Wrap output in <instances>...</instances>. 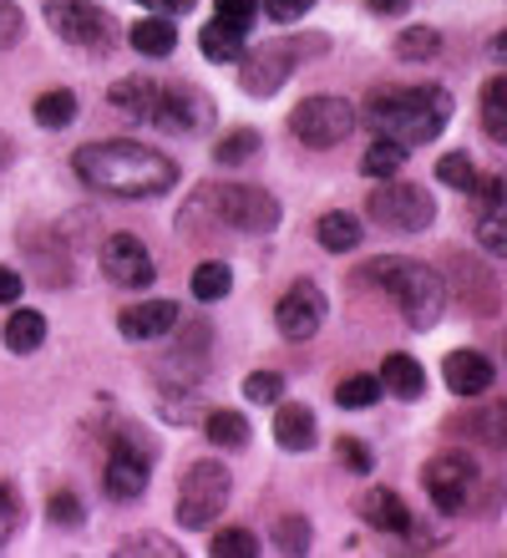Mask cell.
<instances>
[{
  "label": "cell",
  "mask_w": 507,
  "mask_h": 558,
  "mask_svg": "<svg viewBox=\"0 0 507 558\" xmlns=\"http://www.w3.org/2000/svg\"><path fill=\"white\" fill-rule=\"evenodd\" d=\"M72 173L87 183L92 193L107 198H162L178 189V162L153 143H132V137H101V143H82L72 153Z\"/></svg>",
  "instance_id": "6da1fadb"
},
{
  "label": "cell",
  "mask_w": 507,
  "mask_h": 558,
  "mask_svg": "<svg viewBox=\"0 0 507 558\" xmlns=\"http://www.w3.org/2000/svg\"><path fill=\"white\" fill-rule=\"evenodd\" d=\"M279 219H285V204H279L269 189H254V183H203L189 193V204L178 208V229L193 239L203 234H275Z\"/></svg>",
  "instance_id": "7a4b0ae2"
},
{
  "label": "cell",
  "mask_w": 507,
  "mask_h": 558,
  "mask_svg": "<svg viewBox=\"0 0 507 558\" xmlns=\"http://www.w3.org/2000/svg\"><path fill=\"white\" fill-rule=\"evenodd\" d=\"M365 122L376 128V137H391L401 147L436 143L451 122V92L436 82H417V87H386L365 102Z\"/></svg>",
  "instance_id": "3957f363"
},
{
  "label": "cell",
  "mask_w": 507,
  "mask_h": 558,
  "mask_svg": "<svg viewBox=\"0 0 507 558\" xmlns=\"http://www.w3.org/2000/svg\"><path fill=\"white\" fill-rule=\"evenodd\" d=\"M355 279L391 294L396 310H401V320L411 325V330H436L442 315H447V279L436 275L432 265H421V259L381 254V259H371Z\"/></svg>",
  "instance_id": "277c9868"
},
{
  "label": "cell",
  "mask_w": 507,
  "mask_h": 558,
  "mask_svg": "<svg viewBox=\"0 0 507 558\" xmlns=\"http://www.w3.org/2000/svg\"><path fill=\"white\" fill-rule=\"evenodd\" d=\"M153 462H158V437L147 426H112V441H107V457H101V493L112 502H137L153 483Z\"/></svg>",
  "instance_id": "5b68a950"
},
{
  "label": "cell",
  "mask_w": 507,
  "mask_h": 558,
  "mask_svg": "<svg viewBox=\"0 0 507 558\" xmlns=\"http://www.w3.org/2000/svg\"><path fill=\"white\" fill-rule=\"evenodd\" d=\"M233 498V472L218 462V457H198L183 468L178 477V498H173V518L183 523L189 533H208L224 518Z\"/></svg>",
  "instance_id": "8992f818"
},
{
  "label": "cell",
  "mask_w": 507,
  "mask_h": 558,
  "mask_svg": "<svg viewBox=\"0 0 507 558\" xmlns=\"http://www.w3.org/2000/svg\"><path fill=\"white\" fill-rule=\"evenodd\" d=\"M319 51H330L325 36H290V41H275V46H254V51H244V57L233 61L239 66V87L249 97H275L294 76V66L304 57H319Z\"/></svg>",
  "instance_id": "52a82bcc"
},
{
  "label": "cell",
  "mask_w": 507,
  "mask_h": 558,
  "mask_svg": "<svg viewBox=\"0 0 507 558\" xmlns=\"http://www.w3.org/2000/svg\"><path fill=\"white\" fill-rule=\"evenodd\" d=\"M371 223L391 229V234H426L436 223V198L421 183H401V178H376V189L365 198Z\"/></svg>",
  "instance_id": "ba28073f"
},
{
  "label": "cell",
  "mask_w": 507,
  "mask_h": 558,
  "mask_svg": "<svg viewBox=\"0 0 507 558\" xmlns=\"http://www.w3.org/2000/svg\"><path fill=\"white\" fill-rule=\"evenodd\" d=\"M46 26L57 31V41L87 51V57H107L117 46V31H112V15L92 5V0H46L41 5Z\"/></svg>",
  "instance_id": "9c48e42d"
},
{
  "label": "cell",
  "mask_w": 507,
  "mask_h": 558,
  "mask_svg": "<svg viewBox=\"0 0 507 558\" xmlns=\"http://www.w3.org/2000/svg\"><path fill=\"white\" fill-rule=\"evenodd\" d=\"M290 133H294V143L315 147V153H330V147H340L350 133H355V107H350L346 97L315 92V97L294 102V112H290Z\"/></svg>",
  "instance_id": "30bf717a"
},
{
  "label": "cell",
  "mask_w": 507,
  "mask_h": 558,
  "mask_svg": "<svg viewBox=\"0 0 507 558\" xmlns=\"http://www.w3.org/2000/svg\"><path fill=\"white\" fill-rule=\"evenodd\" d=\"M421 487H426L436 513H462L472 493H478V462L467 452H436L421 468Z\"/></svg>",
  "instance_id": "8fae6325"
},
{
  "label": "cell",
  "mask_w": 507,
  "mask_h": 558,
  "mask_svg": "<svg viewBox=\"0 0 507 558\" xmlns=\"http://www.w3.org/2000/svg\"><path fill=\"white\" fill-rule=\"evenodd\" d=\"M162 133H208L214 128V97L203 87H193V82H168V87H158V102H153V118Z\"/></svg>",
  "instance_id": "7c38bea8"
},
{
  "label": "cell",
  "mask_w": 507,
  "mask_h": 558,
  "mask_svg": "<svg viewBox=\"0 0 507 558\" xmlns=\"http://www.w3.org/2000/svg\"><path fill=\"white\" fill-rule=\"evenodd\" d=\"M101 275L112 279L117 290H147L153 279H158V265H153V254H147V244L137 234H128V229H117V234L101 239Z\"/></svg>",
  "instance_id": "4fadbf2b"
},
{
  "label": "cell",
  "mask_w": 507,
  "mask_h": 558,
  "mask_svg": "<svg viewBox=\"0 0 507 558\" xmlns=\"http://www.w3.org/2000/svg\"><path fill=\"white\" fill-rule=\"evenodd\" d=\"M325 290H319L315 279H294L290 290L279 294V305H275V325H279V336L294 340V345H304V340H315L319 336V325H325Z\"/></svg>",
  "instance_id": "5bb4252c"
},
{
  "label": "cell",
  "mask_w": 507,
  "mask_h": 558,
  "mask_svg": "<svg viewBox=\"0 0 507 558\" xmlns=\"http://www.w3.org/2000/svg\"><path fill=\"white\" fill-rule=\"evenodd\" d=\"M442 381H447L451 397L482 401L497 386V366L482 351H447V361H442Z\"/></svg>",
  "instance_id": "9a60e30c"
},
{
  "label": "cell",
  "mask_w": 507,
  "mask_h": 558,
  "mask_svg": "<svg viewBox=\"0 0 507 558\" xmlns=\"http://www.w3.org/2000/svg\"><path fill=\"white\" fill-rule=\"evenodd\" d=\"M117 330H122V340H162L178 330V305L173 300H143V305H128L122 315H117Z\"/></svg>",
  "instance_id": "2e32d148"
},
{
  "label": "cell",
  "mask_w": 507,
  "mask_h": 558,
  "mask_svg": "<svg viewBox=\"0 0 507 558\" xmlns=\"http://www.w3.org/2000/svg\"><path fill=\"white\" fill-rule=\"evenodd\" d=\"M355 513H361L365 529H376V533H406L411 518H417L396 487H365L361 498H355Z\"/></svg>",
  "instance_id": "e0dca14e"
},
{
  "label": "cell",
  "mask_w": 507,
  "mask_h": 558,
  "mask_svg": "<svg viewBox=\"0 0 507 558\" xmlns=\"http://www.w3.org/2000/svg\"><path fill=\"white\" fill-rule=\"evenodd\" d=\"M153 102H158V82L143 76V72L117 76L112 87H107V107H112L117 118H128V122H147L153 118Z\"/></svg>",
  "instance_id": "ac0fdd59"
},
{
  "label": "cell",
  "mask_w": 507,
  "mask_h": 558,
  "mask_svg": "<svg viewBox=\"0 0 507 558\" xmlns=\"http://www.w3.org/2000/svg\"><path fill=\"white\" fill-rule=\"evenodd\" d=\"M275 407H279L275 412V441L285 447V452H310V447L319 441L315 412H310L304 401H285V397H279Z\"/></svg>",
  "instance_id": "d6986e66"
},
{
  "label": "cell",
  "mask_w": 507,
  "mask_h": 558,
  "mask_svg": "<svg viewBox=\"0 0 507 558\" xmlns=\"http://www.w3.org/2000/svg\"><path fill=\"white\" fill-rule=\"evenodd\" d=\"M376 381H381V391L396 397V401H421L426 397V371H421L417 355H406V351H391L386 361H381Z\"/></svg>",
  "instance_id": "ffe728a7"
},
{
  "label": "cell",
  "mask_w": 507,
  "mask_h": 558,
  "mask_svg": "<svg viewBox=\"0 0 507 558\" xmlns=\"http://www.w3.org/2000/svg\"><path fill=\"white\" fill-rule=\"evenodd\" d=\"M128 41H132V51H137V57L162 61V57H173V51H178V26L168 21V11H153V15H143V21H132Z\"/></svg>",
  "instance_id": "44dd1931"
},
{
  "label": "cell",
  "mask_w": 507,
  "mask_h": 558,
  "mask_svg": "<svg viewBox=\"0 0 507 558\" xmlns=\"http://www.w3.org/2000/svg\"><path fill=\"white\" fill-rule=\"evenodd\" d=\"M503 422H507L503 407H482V412H467V416H447L442 432H451V437H472V441H482V447H493L497 452V447L507 441Z\"/></svg>",
  "instance_id": "7402d4cb"
},
{
  "label": "cell",
  "mask_w": 507,
  "mask_h": 558,
  "mask_svg": "<svg viewBox=\"0 0 507 558\" xmlns=\"http://www.w3.org/2000/svg\"><path fill=\"white\" fill-rule=\"evenodd\" d=\"M365 239V223L350 214V208H330V214H319L315 219V244L330 254H350L355 244Z\"/></svg>",
  "instance_id": "603a6c76"
},
{
  "label": "cell",
  "mask_w": 507,
  "mask_h": 558,
  "mask_svg": "<svg viewBox=\"0 0 507 558\" xmlns=\"http://www.w3.org/2000/svg\"><path fill=\"white\" fill-rule=\"evenodd\" d=\"M457 265V290H462V300L478 315H497V279L487 265H478V259H451Z\"/></svg>",
  "instance_id": "cb8c5ba5"
},
{
  "label": "cell",
  "mask_w": 507,
  "mask_h": 558,
  "mask_svg": "<svg viewBox=\"0 0 507 558\" xmlns=\"http://www.w3.org/2000/svg\"><path fill=\"white\" fill-rule=\"evenodd\" d=\"M0 340H5V351L11 355H36L46 345V315H36V310H11Z\"/></svg>",
  "instance_id": "d4e9b609"
},
{
  "label": "cell",
  "mask_w": 507,
  "mask_h": 558,
  "mask_svg": "<svg viewBox=\"0 0 507 558\" xmlns=\"http://www.w3.org/2000/svg\"><path fill=\"white\" fill-rule=\"evenodd\" d=\"M31 118H36V128H46V133H61V128H72V122H76V92H72V87L41 92V97L31 102Z\"/></svg>",
  "instance_id": "484cf974"
},
{
  "label": "cell",
  "mask_w": 507,
  "mask_h": 558,
  "mask_svg": "<svg viewBox=\"0 0 507 558\" xmlns=\"http://www.w3.org/2000/svg\"><path fill=\"white\" fill-rule=\"evenodd\" d=\"M203 437L214 441L218 452H244L249 447L244 412H203Z\"/></svg>",
  "instance_id": "4316f807"
},
{
  "label": "cell",
  "mask_w": 507,
  "mask_h": 558,
  "mask_svg": "<svg viewBox=\"0 0 507 558\" xmlns=\"http://www.w3.org/2000/svg\"><path fill=\"white\" fill-rule=\"evenodd\" d=\"M436 51H442V31L436 26H406V31H396V41H391V57L406 61V66L436 61Z\"/></svg>",
  "instance_id": "83f0119b"
},
{
  "label": "cell",
  "mask_w": 507,
  "mask_h": 558,
  "mask_svg": "<svg viewBox=\"0 0 507 558\" xmlns=\"http://www.w3.org/2000/svg\"><path fill=\"white\" fill-rule=\"evenodd\" d=\"M259 147H264V137L254 133V128H229V133L214 143V162L218 168H244V162L259 158Z\"/></svg>",
  "instance_id": "f1b7e54d"
},
{
  "label": "cell",
  "mask_w": 507,
  "mask_h": 558,
  "mask_svg": "<svg viewBox=\"0 0 507 558\" xmlns=\"http://www.w3.org/2000/svg\"><path fill=\"white\" fill-rule=\"evenodd\" d=\"M269 544H275L279 554H290V558L310 554V544H315V523H310L304 513H279L275 529H269Z\"/></svg>",
  "instance_id": "f546056e"
},
{
  "label": "cell",
  "mask_w": 507,
  "mask_h": 558,
  "mask_svg": "<svg viewBox=\"0 0 507 558\" xmlns=\"http://www.w3.org/2000/svg\"><path fill=\"white\" fill-rule=\"evenodd\" d=\"M198 51L208 61H218V66H224V61H239V57H244L249 46H244V31L224 26V21H208V26L198 31Z\"/></svg>",
  "instance_id": "4dcf8cb0"
},
{
  "label": "cell",
  "mask_w": 507,
  "mask_h": 558,
  "mask_svg": "<svg viewBox=\"0 0 507 558\" xmlns=\"http://www.w3.org/2000/svg\"><path fill=\"white\" fill-rule=\"evenodd\" d=\"M478 118H482V133L493 137V143H507V76H487Z\"/></svg>",
  "instance_id": "1f68e13d"
},
{
  "label": "cell",
  "mask_w": 507,
  "mask_h": 558,
  "mask_svg": "<svg viewBox=\"0 0 507 558\" xmlns=\"http://www.w3.org/2000/svg\"><path fill=\"white\" fill-rule=\"evenodd\" d=\"M381 397H386L381 381L365 376V371H355V376H346V381L335 386V407H340V412H365V407H376Z\"/></svg>",
  "instance_id": "d6a6232c"
},
{
  "label": "cell",
  "mask_w": 507,
  "mask_h": 558,
  "mask_svg": "<svg viewBox=\"0 0 507 558\" xmlns=\"http://www.w3.org/2000/svg\"><path fill=\"white\" fill-rule=\"evenodd\" d=\"M406 158H411V147L391 143V137H381V143L365 147V158H361V173L365 178H396L406 168Z\"/></svg>",
  "instance_id": "836d02e7"
},
{
  "label": "cell",
  "mask_w": 507,
  "mask_h": 558,
  "mask_svg": "<svg viewBox=\"0 0 507 558\" xmlns=\"http://www.w3.org/2000/svg\"><path fill=\"white\" fill-rule=\"evenodd\" d=\"M478 244L487 250V259L507 254V208L503 204H478Z\"/></svg>",
  "instance_id": "e575fe53"
},
{
  "label": "cell",
  "mask_w": 507,
  "mask_h": 558,
  "mask_svg": "<svg viewBox=\"0 0 507 558\" xmlns=\"http://www.w3.org/2000/svg\"><path fill=\"white\" fill-rule=\"evenodd\" d=\"M229 290H233V269L224 265V259H208V265L193 269V300L214 305V300H224Z\"/></svg>",
  "instance_id": "d590c367"
},
{
  "label": "cell",
  "mask_w": 507,
  "mask_h": 558,
  "mask_svg": "<svg viewBox=\"0 0 507 558\" xmlns=\"http://www.w3.org/2000/svg\"><path fill=\"white\" fill-rule=\"evenodd\" d=\"M112 554L117 558H178L183 548H178L168 533H128V538H122Z\"/></svg>",
  "instance_id": "8d00e7d4"
},
{
  "label": "cell",
  "mask_w": 507,
  "mask_h": 558,
  "mask_svg": "<svg viewBox=\"0 0 507 558\" xmlns=\"http://www.w3.org/2000/svg\"><path fill=\"white\" fill-rule=\"evenodd\" d=\"M472 178H478V162L467 158L462 147H457V153H442V158H436V183H442V189L467 193V189H472Z\"/></svg>",
  "instance_id": "74e56055"
},
{
  "label": "cell",
  "mask_w": 507,
  "mask_h": 558,
  "mask_svg": "<svg viewBox=\"0 0 507 558\" xmlns=\"http://www.w3.org/2000/svg\"><path fill=\"white\" fill-rule=\"evenodd\" d=\"M259 548L264 544L249 529H218L214 538H208V554H214V558H254Z\"/></svg>",
  "instance_id": "f35d334b"
},
{
  "label": "cell",
  "mask_w": 507,
  "mask_h": 558,
  "mask_svg": "<svg viewBox=\"0 0 507 558\" xmlns=\"http://www.w3.org/2000/svg\"><path fill=\"white\" fill-rule=\"evenodd\" d=\"M46 523H51V529H82V523H87L82 498H76L72 487H61V493H51V498H46Z\"/></svg>",
  "instance_id": "ab89813d"
},
{
  "label": "cell",
  "mask_w": 507,
  "mask_h": 558,
  "mask_svg": "<svg viewBox=\"0 0 507 558\" xmlns=\"http://www.w3.org/2000/svg\"><path fill=\"white\" fill-rule=\"evenodd\" d=\"M335 462H340L350 477H365V472L376 468V452H371L361 437H335Z\"/></svg>",
  "instance_id": "60d3db41"
},
{
  "label": "cell",
  "mask_w": 507,
  "mask_h": 558,
  "mask_svg": "<svg viewBox=\"0 0 507 558\" xmlns=\"http://www.w3.org/2000/svg\"><path fill=\"white\" fill-rule=\"evenodd\" d=\"M279 397H285V376H279V371H249L244 376V401H254V407H275Z\"/></svg>",
  "instance_id": "b9f144b4"
},
{
  "label": "cell",
  "mask_w": 507,
  "mask_h": 558,
  "mask_svg": "<svg viewBox=\"0 0 507 558\" xmlns=\"http://www.w3.org/2000/svg\"><path fill=\"white\" fill-rule=\"evenodd\" d=\"M214 5H218V21L233 31H249L254 15H259V0H214Z\"/></svg>",
  "instance_id": "7bdbcfd3"
},
{
  "label": "cell",
  "mask_w": 507,
  "mask_h": 558,
  "mask_svg": "<svg viewBox=\"0 0 507 558\" xmlns=\"http://www.w3.org/2000/svg\"><path fill=\"white\" fill-rule=\"evenodd\" d=\"M259 11L269 21H279V26H294V21H304V15L315 11V0H259Z\"/></svg>",
  "instance_id": "ee69618b"
},
{
  "label": "cell",
  "mask_w": 507,
  "mask_h": 558,
  "mask_svg": "<svg viewBox=\"0 0 507 558\" xmlns=\"http://www.w3.org/2000/svg\"><path fill=\"white\" fill-rule=\"evenodd\" d=\"M15 529H21V498L11 483H0V548L15 538Z\"/></svg>",
  "instance_id": "f6af8a7d"
},
{
  "label": "cell",
  "mask_w": 507,
  "mask_h": 558,
  "mask_svg": "<svg viewBox=\"0 0 507 558\" xmlns=\"http://www.w3.org/2000/svg\"><path fill=\"white\" fill-rule=\"evenodd\" d=\"M21 36H26V15H21V5H11V0H0V51H11V46H21Z\"/></svg>",
  "instance_id": "bcb514c9"
},
{
  "label": "cell",
  "mask_w": 507,
  "mask_h": 558,
  "mask_svg": "<svg viewBox=\"0 0 507 558\" xmlns=\"http://www.w3.org/2000/svg\"><path fill=\"white\" fill-rule=\"evenodd\" d=\"M21 290H26V279H21V269L0 265V305H15V300H21Z\"/></svg>",
  "instance_id": "7dc6e473"
},
{
  "label": "cell",
  "mask_w": 507,
  "mask_h": 558,
  "mask_svg": "<svg viewBox=\"0 0 507 558\" xmlns=\"http://www.w3.org/2000/svg\"><path fill=\"white\" fill-rule=\"evenodd\" d=\"M365 5H371L376 15H401L406 11V0H365Z\"/></svg>",
  "instance_id": "c3c4849f"
},
{
  "label": "cell",
  "mask_w": 507,
  "mask_h": 558,
  "mask_svg": "<svg viewBox=\"0 0 507 558\" xmlns=\"http://www.w3.org/2000/svg\"><path fill=\"white\" fill-rule=\"evenodd\" d=\"M153 5H162V11H189L193 0H153Z\"/></svg>",
  "instance_id": "681fc988"
},
{
  "label": "cell",
  "mask_w": 507,
  "mask_h": 558,
  "mask_svg": "<svg viewBox=\"0 0 507 558\" xmlns=\"http://www.w3.org/2000/svg\"><path fill=\"white\" fill-rule=\"evenodd\" d=\"M5 162H11V143H5V137H0V168H5Z\"/></svg>",
  "instance_id": "f907efd6"
},
{
  "label": "cell",
  "mask_w": 507,
  "mask_h": 558,
  "mask_svg": "<svg viewBox=\"0 0 507 558\" xmlns=\"http://www.w3.org/2000/svg\"><path fill=\"white\" fill-rule=\"evenodd\" d=\"M143 5H153V0H143Z\"/></svg>",
  "instance_id": "816d5d0a"
}]
</instances>
